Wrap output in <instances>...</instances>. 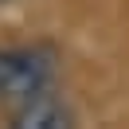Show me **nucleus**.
I'll return each instance as SVG.
<instances>
[{
    "label": "nucleus",
    "instance_id": "7ed1b4c3",
    "mask_svg": "<svg viewBox=\"0 0 129 129\" xmlns=\"http://www.w3.org/2000/svg\"><path fill=\"white\" fill-rule=\"evenodd\" d=\"M0 4H8V0H0Z\"/></svg>",
    "mask_w": 129,
    "mask_h": 129
},
{
    "label": "nucleus",
    "instance_id": "f03ea898",
    "mask_svg": "<svg viewBox=\"0 0 129 129\" xmlns=\"http://www.w3.org/2000/svg\"><path fill=\"white\" fill-rule=\"evenodd\" d=\"M12 125L16 129H59V125H71V110L47 86V90H39V94L12 106Z\"/></svg>",
    "mask_w": 129,
    "mask_h": 129
},
{
    "label": "nucleus",
    "instance_id": "f257e3e1",
    "mask_svg": "<svg viewBox=\"0 0 129 129\" xmlns=\"http://www.w3.org/2000/svg\"><path fill=\"white\" fill-rule=\"evenodd\" d=\"M55 78V59L39 47H4L0 51V102H24Z\"/></svg>",
    "mask_w": 129,
    "mask_h": 129
}]
</instances>
